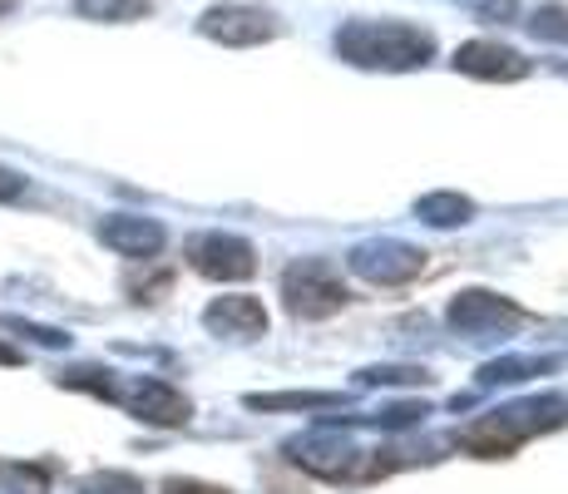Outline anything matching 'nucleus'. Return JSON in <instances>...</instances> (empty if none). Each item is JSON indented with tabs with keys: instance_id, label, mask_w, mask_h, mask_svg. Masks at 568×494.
<instances>
[{
	"instance_id": "a211bd4d",
	"label": "nucleus",
	"mask_w": 568,
	"mask_h": 494,
	"mask_svg": "<svg viewBox=\"0 0 568 494\" xmlns=\"http://www.w3.org/2000/svg\"><path fill=\"white\" fill-rule=\"evenodd\" d=\"M80 494H144V485H139L134 475H119V470H104V475H94Z\"/></svg>"
},
{
	"instance_id": "dca6fc26",
	"label": "nucleus",
	"mask_w": 568,
	"mask_h": 494,
	"mask_svg": "<svg viewBox=\"0 0 568 494\" xmlns=\"http://www.w3.org/2000/svg\"><path fill=\"white\" fill-rule=\"evenodd\" d=\"M253 411H312V405H342V395L302 391V395H247Z\"/></svg>"
},
{
	"instance_id": "9b49d317",
	"label": "nucleus",
	"mask_w": 568,
	"mask_h": 494,
	"mask_svg": "<svg viewBox=\"0 0 568 494\" xmlns=\"http://www.w3.org/2000/svg\"><path fill=\"white\" fill-rule=\"evenodd\" d=\"M100 243L114 248L119 258H154L163 248V228L154 218H134V213H114L100 223Z\"/></svg>"
},
{
	"instance_id": "aec40b11",
	"label": "nucleus",
	"mask_w": 568,
	"mask_h": 494,
	"mask_svg": "<svg viewBox=\"0 0 568 494\" xmlns=\"http://www.w3.org/2000/svg\"><path fill=\"white\" fill-rule=\"evenodd\" d=\"M0 322H6L10 332H26L30 342H40V346H54V351H60V346H70V336H64V332H54V326H36V322H20V316H0Z\"/></svg>"
},
{
	"instance_id": "f8f14e48",
	"label": "nucleus",
	"mask_w": 568,
	"mask_h": 494,
	"mask_svg": "<svg viewBox=\"0 0 568 494\" xmlns=\"http://www.w3.org/2000/svg\"><path fill=\"white\" fill-rule=\"evenodd\" d=\"M203 322H207V332H217V336H262L267 332V312H262V302H253V296H217L203 312Z\"/></svg>"
},
{
	"instance_id": "393cba45",
	"label": "nucleus",
	"mask_w": 568,
	"mask_h": 494,
	"mask_svg": "<svg viewBox=\"0 0 568 494\" xmlns=\"http://www.w3.org/2000/svg\"><path fill=\"white\" fill-rule=\"evenodd\" d=\"M6 10H10V0H0V16H6Z\"/></svg>"
},
{
	"instance_id": "6ab92c4d",
	"label": "nucleus",
	"mask_w": 568,
	"mask_h": 494,
	"mask_svg": "<svg viewBox=\"0 0 568 494\" xmlns=\"http://www.w3.org/2000/svg\"><path fill=\"white\" fill-rule=\"evenodd\" d=\"M366 386H410V381H425L420 366H376V371H362Z\"/></svg>"
},
{
	"instance_id": "6e6552de",
	"label": "nucleus",
	"mask_w": 568,
	"mask_h": 494,
	"mask_svg": "<svg viewBox=\"0 0 568 494\" xmlns=\"http://www.w3.org/2000/svg\"><path fill=\"white\" fill-rule=\"evenodd\" d=\"M455 70L475 74V80H499V84H515L529 74V60L515 46H499V40H465L455 50Z\"/></svg>"
},
{
	"instance_id": "f03ea898",
	"label": "nucleus",
	"mask_w": 568,
	"mask_h": 494,
	"mask_svg": "<svg viewBox=\"0 0 568 494\" xmlns=\"http://www.w3.org/2000/svg\"><path fill=\"white\" fill-rule=\"evenodd\" d=\"M544 425H559V401H529V405H509V411L485 415V421H475L460 435V445L475 450V455H509L524 435L544 431Z\"/></svg>"
},
{
	"instance_id": "0eeeda50",
	"label": "nucleus",
	"mask_w": 568,
	"mask_h": 494,
	"mask_svg": "<svg viewBox=\"0 0 568 494\" xmlns=\"http://www.w3.org/2000/svg\"><path fill=\"white\" fill-rule=\"evenodd\" d=\"M425 268V252L410 243H396V238H381V243H362L352 252V272L366 282H381V288H396V282H410L415 272Z\"/></svg>"
},
{
	"instance_id": "f257e3e1",
	"label": "nucleus",
	"mask_w": 568,
	"mask_h": 494,
	"mask_svg": "<svg viewBox=\"0 0 568 494\" xmlns=\"http://www.w3.org/2000/svg\"><path fill=\"white\" fill-rule=\"evenodd\" d=\"M332 46L356 70H420L435 54V36L400 20H346Z\"/></svg>"
},
{
	"instance_id": "412c9836",
	"label": "nucleus",
	"mask_w": 568,
	"mask_h": 494,
	"mask_svg": "<svg viewBox=\"0 0 568 494\" xmlns=\"http://www.w3.org/2000/svg\"><path fill=\"white\" fill-rule=\"evenodd\" d=\"M465 6L475 10L479 20H499V26H505V20H515L519 0H465Z\"/></svg>"
},
{
	"instance_id": "4be33fe9",
	"label": "nucleus",
	"mask_w": 568,
	"mask_h": 494,
	"mask_svg": "<svg viewBox=\"0 0 568 494\" xmlns=\"http://www.w3.org/2000/svg\"><path fill=\"white\" fill-rule=\"evenodd\" d=\"M20 193H26V173H16V169H0V203H16Z\"/></svg>"
},
{
	"instance_id": "4468645a",
	"label": "nucleus",
	"mask_w": 568,
	"mask_h": 494,
	"mask_svg": "<svg viewBox=\"0 0 568 494\" xmlns=\"http://www.w3.org/2000/svg\"><path fill=\"white\" fill-rule=\"evenodd\" d=\"M415 213L425 218V223H435V228H455V223H465L469 213H475V203L460 193H425L420 203H415Z\"/></svg>"
},
{
	"instance_id": "39448f33",
	"label": "nucleus",
	"mask_w": 568,
	"mask_h": 494,
	"mask_svg": "<svg viewBox=\"0 0 568 494\" xmlns=\"http://www.w3.org/2000/svg\"><path fill=\"white\" fill-rule=\"evenodd\" d=\"M450 326L469 342H495V336L515 332L519 326V312L495 292H460L450 302Z\"/></svg>"
},
{
	"instance_id": "1a4fd4ad",
	"label": "nucleus",
	"mask_w": 568,
	"mask_h": 494,
	"mask_svg": "<svg viewBox=\"0 0 568 494\" xmlns=\"http://www.w3.org/2000/svg\"><path fill=\"white\" fill-rule=\"evenodd\" d=\"M287 455L297 460L302 470H312V475H326V480L352 475V470H356V445L346 441V435H336V431H312V435H302V441L287 445Z\"/></svg>"
},
{
	"instance_id": "ddd939ff",
	"label": "nucleus",
	"mask_w": 568,
	"mask_h": 494,
	"mask_svg": "<svg viewBox=\"0 0 568 494\" xmlns=\"http://www.w3.org/2000/svg\"><path fill=\"white\" fill-rule=\"evenodd\" d=\"M149 10H154L149 0H74V16L100 20V26H129V20H144Z\"/></svg>"
},
{
	"instance_id": "5701e85b",
	"label": "nucleus",
	"mask_w": 568,
	"mask_h": 494,
	"mask_svg": "<svg viewBox=\"0 0 568 494\" xmlns=\"http://www.w3.org/2000/svg\"><path fill=\"white\" fill-rule=\"evenodd\" d=\"M163 494H227V490L203 485V480H169V485H163Z\"/></svg>"
},
{
	"instance_id": "423d86ee",
	"label": "nucleus",
	"mask_w": 568,
	"mask_h": 494,
	"mask_svg": "<svg viewBox=\"0 0 568 494\" xmlns=\"http://www.w3.org/2000/svg\"><path fill=\"white\" fill-rule=\"evenodd\" d=\"M189 262L203 272V278H217V282H237V278H253L257 272V252L253 243L233 233H203L189 243Z\"/></svg>"
},
{
	"instance_id": "9d476101",
	"label": "nucleus",
	"mask_w": 568,
	"mask_h": 494,
	"mask_svg": "<svg viewBox=\"0 0 568 494\" xmlns=\"http://www.w3.org/2000/svg\"><path fill=\"white\" fill-rule=\"evenodd\" d=\"M129 411L139 415V421H149V425H183L189 421V401H183L179 391L169 386V381H159V376H139L134 386H129Z\"/></svg>"
},
{
	"instance_id": "b1692460",
	"label": "nucleus",
	"mask_w": 568,
	"mask_h": 494,
	"mask_svg": "<svg viewBox=\"0 0 568 494\" xmlns=\"http://www.w3.org/2000/svg\"><path fill=\"white\" fill-rule=\"evenodd\" d=\"M0 361H6V366H16V361H20V351H16V346H6V342H0Z\"/></svg>"
},
{
	"instance_id": "2eb2a0df",
	"label": "nucleus",
	"mask_w": 568,
	"mask_h": 494,
	"mask_svg": "<svg viewBox=\"0 0 568 494\" xmlns=\"http://www.w3.org/2000/svg\"><path fill=\"white\" fill-rule=\"evenodd\" d=\"M549 366H559V361H534V356H499V361H489V366L479 371V381H485V386H515V381H524V376H539V371H549Z\"/></svg>"
},
{
	"instance_id": "7ed1b4c3",
	"label": "nucleus",
	"mask_w": 568,
	"mask_h": 494,
	"mask_svg": "<svg viewBox=\"0 0 568 494\" xmlns=\"http://www.w3.org/2000/svg\"><path fill=\"white\" fill-rule=\"evenodd\" d=\"M282 30V20L262 6L247 0H223V6H207L199 16V36L217 40V46H262Z\"/></svg>"
},
{
	"instance_id": "20e7f679",
	"label": "nucleus",
	"mask_w": 568,
	"mask_h": 494,
	"mask_svg": "<svg viewBox=\"0 0 568 494\" xmlns=\"http://www.w3.org/2000/svg\"><path fill=\"white\" fill-rule=\"evenodd\" d=\"M282 296H287V306L297 316H332V312H342L346 288L326 262H297L282 278Z\"/></svg>"
},
{
	"instance_id": "f3484780",
	"label": "nucleus",
	"mask_w": 568,
	"mask_h": 494,
	"mask_svg": "<svg viewBox=\"0 0 568 494\" xmlns=\"http://www.w3.org/2000/svg\"><path fill=\"white\" fill-rule=\"evenodd\" d=\"M529 36L534 40H554V46H568V6H539L529 16Z\"/></svg>"
}]
</instances>
